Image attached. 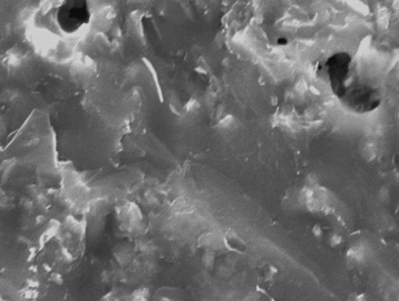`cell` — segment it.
<instances>
[{
  "label": "cell",
  "mask_w": 399,
  "mask_h": 301,
  "mask_svg": "<svg viewBox=\"0 0 399 301\" xmlns=\"http://www.w3.org/2000/svg\"><path fill=\"white\" fill-rule=\"evenodd\" d=\"M321 71L332 94L336 96L345 87L356 80V61L353 54L347 51L335 52L324 60Z\"/></svg>",
  "instance_id": "7a4b0ae2"
},
{
  "label": "cell",
  "mask_w": 399,
  "mask_h": 301,
  "mask_svg": "<svg viewBox=\"0 0 399 301\" xmlns=\"http://www.w3.org/2000/svg\"><path fill=\"white\" fill-rule=\"evenodd\" d=\"M341 108L353 115H368L380 109L382 95L377 87L365 82H351L335 96Z\"/></svg>",
  "instance_id": "6da1fadb"
}]
</instances>
